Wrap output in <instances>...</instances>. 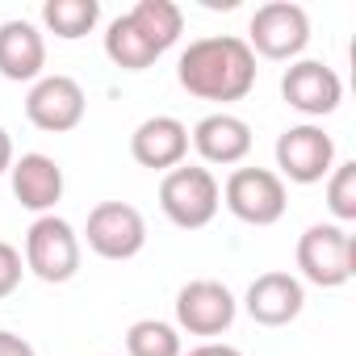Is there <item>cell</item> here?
Masks as SVG:
<instances>
[{
  "label": "cell",
  "mask_w": 356,
  "mask_h": 356,
  "mask_svg": "<svg viewBox=\"0 0 356 356\" xmlns=\"http://www.w3.org/2000/svg\"><path fill=\"white\" fill-rule=\"evenodd\" d=\"M176 80L197 101H243L256 88V55L235 34H210L189 42L176 63Z\"/></svg>",
  "instance_id": "obj_1"
},
{
  "label": "cell",
  "mask_w": 356,
  "mask_h": 356,
  "mask_svg": "<svg viewBox=\"0 0 356 356\" xmlns=\"http://www.w3.org/2000/svg\"><path fill=\"white\" fill-rule=\"evenodd\" d=\"M222 206V185L214 181V172L202 168V163H181L163 172L159 181V210L168 214L172 227L181 231H202L214 222Z\"/></svg>",
  "instance_id": "obj_2"
},
{
  "label": "cell",
  "mask_w": 356,
  "mask_h": 356,
  "mask_svg": "<svg viewBox=\"0 0 356 356\" xmlns=\"http://www.w3.org/2000/svg\"><path fill=\"white\" fill-rule=\"evenodd\" d=\"M26 273L47 285H63L80 273V235L59 214H38L26 231Z\"/></svg>",
  "instance_id": "obj_3"
},
{
  "label": "cell",
  "mask_w": 356,
  "mask_h": 356,
  "mask_svg": "<svg viewBox=\"0 0 356 356\" xmlns=\"http://www.w3.org/2000/svg\"><path fill=\"white\" fill-rule=\"evenodd\" d=\"M298 268L318 289H339L356 273V239L339 222H314L298 239Z\"/></svg>",
  "instance_id": "obj_4"
},
{
  "label": "cell",
  "mask_w": 356,
  "mask_h": 356,
  "mask_svg": "<svg viewBox=\"0 0 356 356\" xmlns=\"http://www.w3.org/2000/svg\"><path fill=\"white\" fill-rule=\"evenodd\" d=\"M222 206L248 227H273L285 218L289 193L273 168H235L222 185Z\"/></svg>",
  "instance_id": "obj_5"
},
{
  "label": "cell",
  "mask_w": 356,
  "mask_h": 356,
  "mask_svg": "<svg viewBox=\"0 0 356 356\" xmlns=\"http://www.w3.org/2000/svg\"><path fill=\"white\" fill-rule=\"evenodd\" d=\"M243 42L252 47V55L264 59H298L310 42V13L293 0H268L252 13Z\"/></svg>",
  "instance_id": "obj_6"
},
{
  "label": "cell",
  "mask_w": 356,
  "mask_h": 356,
  "mask_svg": "<svg viewBox=\"0 0 356 356\" xmlns=\"http://www.w3.org/2000/svg\"><path fill=\"white\" fill-rule=\"evenodd\" d=\"M277 168H281L277 172L281 181L318 185L335 168V138L314 122H298V126L281 130V138H277Z\"/></svg>",
  "instance_id": "obj_7"
},
{
  "label": "cell",
  "mask_w": 356,
  "mask_h": 356,
  "mask_svg": "<svg viewBox=\"0 0 356 356\" xmlns=\"http://www.w3.org/2000/svg\"><path fill=\"white\" fill-rule=\"evenodd\" d=\"M84 239L101 260H130L147 248V218L130 202H101L88 210Z\"/></svg>",
  "instance_id": "obj_8"
},
{
  "label": "cell",
  "mask_w": 356,
  "mask_h": 356,
  "mask_svg": "<svg viewBox=\"0 0 356 356\" xmlns=\"http://www.w3.org/2000/svg\"><path fill=\"white\" fill-rule=\"evenodd\" d=\"M235 314H239V302L222 281L202 277V281L181 285V293H176V327L189 331V335L214 339V335L231 331Z\"/></svg>",
  "instance_id": "obj_9"
},
{
  "label": "cell",
  "mask_w": 356,
  "mask_h": 356,
  "mask_svg": "<svg viewBox=\"0 0 356 356\" xmlns=\"http://www.w3.org/2000/svg\"><path fill=\"white\" fill-rule=\"evenodd\" d=\"M281 97L302 118H327L343 101V80L323 59H293L281 76Z\"/></svg>",
  "instance_id": "obj_10"
},
{
  "label": "cell",
  "mask_w": 356,
  "mask_h": 356,
  "mask_svg": "<svg viewBox=\"0 0 356 356\" xmlns=\"http://www.w3.org/2000/svg\"><path fill=\"white\" fill-rule=\"evenodd\" d=\"M84 109H88V97L84 88L72 80V76H38L30 84V97H26V118L47 130V134H67L84 122Z\"/></svg>",
  "instance_id": "obj_11"
},
{
  "label": "cell",
  "mask_w": 356,
  "mask_h": 356,
  "mask_svg": "<svg viewBox=\"0 0 356 356\" xmlns=\"http://www.w3.org/2000/svg\"><path fill=\"white\" fill-rule=\"evenodd\" d=\"M130 155H134V163H143L151 172L181 168L185 155H189V126L181 118H172V113H155V118H147V122L134 126Z\"/></svg>",
  "instance_id": "obj_12"
},
{
  "label": "cell",
  "mask_w": 356,
  "mask_h": 356,
  "mask_svg": "<svg viewBox=\"0 0 356 356\" xmlns=\"http://www.w3.org/2000/svg\"><path fill=\"white\" fill-rule=\"evenodd\" d=\"M302 306H306V289L293 273H260L243 293V310L260 327H285L302 314Z\"/></svg>",
  "instance_id": "obj_13"
},
{
  "label": "cell",
  "mask_w": 356,
  "mask_h": 356,
  "mask_svg": "<svg viewBox=\"0 0 356 356\" xmlns=\"http://www.w3.org/2000/svg\"><path fill=\"white\" fill-rule=\"evenodd\" d=\"M189 143L197 147V155H202L206 163L231 168V163H243V159H248V151H252V126H248L239 113L218 109V113H206V118L189 130Z\"/></svg>",
  "instance_id": "obj_14"
},
{
  "label": "cell",
  "mask_w": 356,
  "mask_h": 356,
  "mask_svg": "<svg viewBox=\"0 0 356 356\" xmlns=\"http://www.w3.org/2000/svg\"><path fill=\"white\" fill-rule=\"evenodd\" d=\"M9 176H13V197L34 214H51L63 197V168L42 151H26L22 159H13Z\"/></svg>",
  "instance_id": "obj_15"
},
{
  "label": "cell",
  "mask_w": 356,
  "mask_h": 356,
  "mask_svg": "<svg viewBox=\"0 0 356 356\" xmlns=\"http://www.w3.org/2000/svg\"><path fill=\"white\" fill-rule=\"evenodd\" d=\"M42 67H47V38L34 22L13 17L0 26V76L26 84V80H38Z\"/></svg>",
  "instance_id": "obj_16"
},
{
  "label": "cell",
  "mask_w": 356,
  "mask_h": 356,
  "mask_svg": "<svg viewBox=\"0 0 356 356\" xmlns=\"http://www.w3.org/2000/svg\"><path fill=\"white\" fill-rule=\"evenodd\" d=\"M126 17L155 47V55H163L168 47H176V38L185 34V13H181V5H172V0H138Z\"/></svg>",
  "instance_id": "obj_17"
},
{
  "label": "cell",
  "mask_w": 356,
  "mask_h": 356,
  "mask_svg": "<svg viewBox=\"0 0 356 356\" xmlns=\"http://www.w3.org/2000/svg\"><path fill=\"white\" fill-rule=\"evenodd\" d=\"M97 22H101L97 0H47L42 5V26L63 42H76V38L92 34Z\"/></svg>",
  "instance_id": "obj_18"
},
{
  "label": "cell",
  "mask_w": 356,
  "mask_h": 356,
  "mask_svg": "<svg viewBox=\"0 0 356 356\" xmlns=\"http://www.w3.org/2000/svg\"><path fill=\"white\" fill-rule=\"evenodd\" d=\"M105 55L113 59V67H122V72H147L159 55H155V47L130 26V17L122 13V17H113L109 22V30H105Z\"/></svg>",
  "instance_id": "obj_19"
},
{
  "label": "cell",
  "mask_w": 356,
  "mask_h": 356,
  "mask_svg": "<svg viewBox=\"0 0 356 356\" xmlns=\"http://www.w3.org/2000/svg\"><path fill=\"white\" fill-rule=\"evenodd\" d=\"M126 356H185L181 331L163 318H138L126 327Z\"/></svg>",
  "instance_id": "obj_20"
},
{
  "label": "cell",
  "mask_w": 356,
  "mask_h": 356,
  "mask_svg": "<svg viewBox=\"0 0 356 356\" xmlns=\"http://www.w3.org/2000/svg\"><path fill=\"white\" fill-rule=\"evenodd\" d=\"M327 210L335 214V222H356V163L343 159L331 168L327 176Z\"/></svg>",
  "instance_id": "obj_21"
},
{
  "label": "cell",
  "mask_w": 356,
  "mask_h": 356,
  "mask_svg": "<svg viewBox=\"0 0 356 356\" xmlns=\"http://www.w3.org/2000/svg\"><path fill=\"white\" fill-rule=\"evenodd\" d=\"M22 277H26V260H22V252H17L13 243L0 239V298H9V293L22 285Z\"/></svg>",
  "instance_id": "obj_22"
},
{
  "label": "cell",
  "mask_w": 356,
  "mask_h": 356,
  "mask_svg": "<svg viewBox=\"0 0 356 356\" xmlns=\"http://www.w3.org/2000/svg\"><path fill=\"white\" fill-rule=\"evenodd\" d=\"M0 356H38L30 339L13 335V331H0Z\"/></svg>",
  "instance_id": "obj_23"
},
{
  "label": "cell",
  "mask_w": 356,
  "mask_h": 356,
  "mask_svg": "<svg viewBox=\"0 0 356 356\" xmlns=\"http://www.w3.org/2000/svg\"><path fill=\"white\" fill-rule=\"evenodd\" d=\"M185 356H243V352L231 348V343H214V339H210V343H197V348L185 352Z\"/></svg>",
  "instance_id": "obj_24"
},
{
  "label": "cell",
  "mask_w": 356,
  "mask_h": 356,
  "mask_svg": "<svg viewBox=\"0 0 356 356\" xmlns=\"http://www.w3.org/2000/svg\"><path fill=\"white\" fill-rule=\"evenodd\" d=\"M13 168V138H9V130L0 126V176H5Z\"/></svg>",
  "instance_id": "obj_25"
}]
</instances>
